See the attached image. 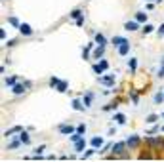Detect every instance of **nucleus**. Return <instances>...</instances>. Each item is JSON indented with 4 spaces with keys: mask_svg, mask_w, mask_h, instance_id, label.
<instances>
[{
    "mask_svg": "<svg viewBox=\"0 0 164 162\" xmlns=\"http://www.w3.org/2000/svg\"><path fill=\"white\" fill-rule=\"evenodd\" d=\"M97 82L107 86V88H115V74H107V77H99Z\"/></svg>",
    "mask_w": 164,
    "mask_h": 162,
    "instance_id": "nucleus-1",
    "label": "nucleus"
},
{
    "mask_svg": "<svg viewBox=\"0 0 164 162\" xmlns=\"http://www.w3.org/2000/svg\"><path fill=\"white\" fill-rule=\"evenodd\" d=\"M126 141H118V143H113V155H118V156H122L124 155V151H126Z\"/></svg>",
    "mask_w": 164,
    "mask_h": 162,
    "instance_id": "nucleus-2",
    "label": "nucleus"
},
{
    "mask_svg": "<svg viewBox=\"0 0 164 162\" xmlns=\"http://www.w3.org/2000/svg\"><path fill=\"white\" fill-rule=\"evenodd\" d=\"M59 132H61L63 135H73V134L76 132V128L71 126V124H61V126H59Z\"/></svg>",
    "mask_w": 164,
    "mask_h": 162,
    "instance_id": "nucleus-3",
    "label": "nucleus"
},
{
    "mask_svg": "<svg viewBox=\"0 0 164 162\" xmlns=\"http://www.w3.org/2000/svg\"><path fill=\"white\" fill-rule=\"evenodd\" d=\"M126 145H128L130 149H136V147L139 145V135H130V137L126 139Z\"/></svg>",
    "mask_w": 164,
    "mask_h": 162,
    "instance_id": "nucleus-4",
    "label": "nucleus"
},
{
    "mask_svg": "<svg viewBox=\"0 0 164 162\" xmlns=\"http://www.w3.org/2000/svg\"><path fill=\"white\" fill-rule=\"evenodd\" d=\"M139 29V21H126V23H124V31H130V32H132V31H137Z\"/></svg>",
    "mask_w": 164,
    "mask_h": 162,
    "instance_id": "nucleus-5",
    "label": "nucleus"
},
{
    "mask_svg": "<svg viewBox=\"0 0 164 162\" xmlns=\"http://www.w3.org/2000/svg\"><path fill=\"white\" fill-rule=\"evenodd\" d=\"M19 32H21V35H25V36H31L32 35V27L29 23H21L19 25Z\"/></svg>",
    "mask_w": 164,
    "mask_h": 162,
    "instance_id": "nucleus-6",
    "label": "nucleus"
},
{
    "mask_svg": "<svg viewBox=\"0 0 164 162\" xmlns=\"http://www.w3.org/2000/svg\"><path fill=\"white\" fill-rule=\"evenodd\" d=\"M12 92H14L15 95L25 93V92H27V84H15V86H12Z\"/></svg>",
    "mask_w": 164,
    "mask_h": 162,
    "instance_id": "nucleus-7",
    "label": "nucleus"
},
{
    "mask_svg": "<svg viewBox=\"0 0 164 162\" xmlns=\"http://www.w3.org/2000/svg\"><path fill=\"white\" fill-rule=\"evenodd\" d=\"M94 40H95V44H97V46H107V38L101 35V32H95Z\"/></svg>",
    "mask_w": 164,
    "mask_h": 162,
    "instance_id": "nucleus-8",
    "label": "nucleus"
},
{
    "mask_svg": "<svg viewBox=\"0 0 164 162\" xmlns=\"http://www.w3.org/2000/svg\"><path fill=\"white\" fill-rule=\"evenodd\" d=\"M113 120L118 124V126H124L126 124V116L122 114V113H115V116H113Z\"/></svg>",
    "mask_w": 164,
    "mask_h": 162,
    "instance_id": "nucleus-9",
    "label": "nucleus"
},
{
    "mask_svg": "<svg viewBox=\"0 0 164 162\" xmlns=\"http://www.w3.org/2000/svg\"><path fill=\"white\" fill-rule=\"evenodd\" d=\"M145 141H147L151 147H162V139H160V137H147Z\"/></svg>",
    "mask_w": 164,
    "mask_h": 162,
    "instance_id": "nucleus-10",
    "label": "nucleus"
},
{
    "mask_svg": "<svg viewBox=\"0 0 164 162\" xmlns=\"http://www.w3.org/2000/svg\"><path fill=\"white\" fill-rule=\"evenodd\" d=\"M95 46V40L94 42H90V44H86V48L82 50V59H88V56H90V52H92V48Z\"/></svg>",
    "mask_w": 164,
    "mask_h": 162,
    "instance_id": "nucleus-11",
    "label": "nucleus"
},
{
    "mask_svg": "<svg viewBox=\"0 0 164 162\" xmlns=\"http://www.w3.org/2000/svg\"><path fill=\"white\" fill-rule=\"evenodd\" d=\"M128 52H130V42H124L122 46H118V56H128Z\"/></svg>",
    "mask_w": 164,
    "mask_h": 162,
    "instance_id": "nucleus-12",
    "label": "nucleus"
},
{
    "mask_svg": "<svg viewBox=\"0 0 164 162\" xmlns=\"http://www.w3.org/2000/svg\"><path fill=\"white\" fill-rule=\"evenodd\" d=\"M71 105H73V109H74V111H84V109H86V105H84L80 99H73Z\"/></svg>",
    "mask_w": 164,
    "mask_h": 162,
    "instance_id": "nucleus-13",
    "label": "nucleus"
},
{
    "mask_svg": "<svg viewBox=\"0 0 164 162\" xmlns=\"http://www.w3.org/2000/svg\"><path fill=\"white\" fill-rule=\"evenodd\" d=\"M90 145H92V147H95L97 151H99V149L103 147V139H101V137H97V135H95V137H92V141H90Z\"/></svg>",
    "mask_w": 164,
    "mask_h": 162,
    "instance_id": "nucleus-14",
    "label": "nucleus"
},
{
    "mask_svg": "<svg viewBox=\"0 0 164 162\" xmlns=\"http://www.w3.org/2000/svg\"><path fill=\"white\" fill-rule=\"evenodd\" d=\"M124 42H128V40H126L124 36H113V40H111V44L118 48V46H122V44H124Z\"/></svg>",
    "mask_w": 164,
    "mask_h": 162,
    "instance_id": "nucleus-15",
    "label": "nucleus"
},
{
    "mask_svg": "<svg viewBox=\"0 0 164 162\" xmlns=\"http://www.w3.org/2000/svg\"><path fill=\"white\" fill-rule=\"evenodd\" d=\"M103 53H105V46H97V48L94 50V59H101Z\"/></svg>",
    "mask_w": 164,
    "mask_h": 162,
    "instance_id": "nucleus-16",
    "label": "nucleus"
},
{
    "mask_svg": "<svg viewBox=\"0 0 164 162\" xmlns=\"http://www.w3.org/2000/svg\"><path fill=\"white\" fill-rule=\"evenodd\" d=\"M19 139H21V143H23V145H29L31 143V135L25 132V130H23V132H19Z\"/></svg>",
    "mask_w": 164,
    "mask_h": 162,
    "instance_id": "nucleus-17",
    "label": "nucleus"
},
{
    "mask_svg": "<svg viewBox=\"0 0 164 162\" xmlns=\"http://www.w3.org/2000/svg\"><path fill=\"white\" fill-rule=\"evenodd\" d=\"M84 149H86V139L82 137L80 141H76V143H74V151H76V153H82Z\"/></svg>",
    "mask_w": 164,
    "mask_h": 162,
    "instance_id": "nucleus-18",
    "label": "nucleus"
},
{
    "mask_svg": "<svg viewBox=\"0 0 164 162\" xmlns=\"http://www.w3.org/2000/svg\"><path fill=\"white\" fill-rule=\"evenodd\" d=\"M92 99H94V93L92 92H86V95H84V99H82V103L86 105V109L92 105Z\"/></svg>",
    "mask_w": 164,
    "mask_h": 162,
    "instance_id": "nucleus-19",
    "label": "nucleus"
},
{
    "mask_svg": "<svg viewBox=\"0 0 164 162\" xmlns=\"http://www.w3.org/2000/svg\"><path fill=\"white\" fill-rule=\"evenodd\" d=\"M19 132H23V128H21V126H14V128H10V130H6V132H4V135L8 137V135H14V134H19Z\"/></svg>",
    "mask_w": 164,
    "mask_h": 162,
    "instance_id": "nucleus-20",
    "label": "nucleus"
},
{
    "mask_svg": "<svg viewBox=\"0 0 164 162\" xmlns=\"http://www.w3.org/2000/svg\"><path fill=\"white\" fill-rule=\"evenodd\" d=\"M67 88H69V82H67V80H61V82L57 84V88H56V90L61 92V93H65V92H67Z\"/></svg>",
    "mask_w": 164,
    "mask_h": 162,
    "instance_id": "nucleus-21",
    "label": "nucleus"
},
{
    "mask_svg": "<svg viewBox=\"0 0 164 162\" xmlns=\"http://www.w3.org/2000/svg\"><path fill=\"white\" fill-rule=\"evenodd\" d=\"M128 67H130V71H132V73H136V69H137V59L136 57H130L128 59Z\"/></svg>",
    "mask_w": 164,
    "mask_h": 162,
    "instance_id": "nucleus-22",
    "label": "nucleus"
},
{
    "mask_svg": "<svg viewBox=\"0 0 164 162\" xmlns=\"http://www.w3.org/2000/svg\"><path fill=\"white\" fill-rule=\"evenodd\" d=\"M136 21H139V23H145V21H147V14H145V12H137V14H136Z\"/></svg>",
    "mask_w": 164,
    "mask_h": 162,
    "instance_id": "nucleus-23",
    "label": "nucleus"
},
{
    "mask_svg": "<svg viewBox=\"0 0 164 162\" xmlns=\"http://www.w3.org/2000/svg\"><path fill=\"white\" fill-rule=\"evenodd\" d=\"M19 145H21V139H14V141L10 143L8 147H6V151H14V149H17Z\"/></svg>",
    "mask_w": 164,
    "mask_h": 162,
    "instance_id": "nucleus-24",
    "label": "nucleus"
},
{
    "mask_svg": "<svg viewBox=\"0 0 164 162\" xmlns=\"http://www.w3.org/2000/svg\"><path fill=\"white\" fill-rule=\"evenodd\" d=\"M92 71H94L95 74H103V71H105V69L101 67L99 63H94V65H92Z\"/></svg>",
    "mask_w": 164,
    "mask_h": 162,
    "instance_id": "nucleus-25",
    "label": "nucleus"
},
{
    "mask_svg": "<svg viewBox=\"0 0 164 162\" xmlns=\"http://www.w3.org/2000/svg\"><path fill=\"white\" fill-rule=\"evenodd\" d=\"M80 15H84V12H82V10H73V12L69 14V17H71V19H78Z\"/></svg>",
    "mask_w": 164,
    "mask_h": 162,
    "instance_id": "nucleus-26",
    "label": "nucleus"
},
{
    "mask_svg": "<svg viewBox=\"0 0 164 162\" xmlns=\"http://www.w3.org/2000/svg\"><path fill=\"white\" fill-rule=\"evenodd\" d=\"M4 84H6V86H15V84H17V77H8V78L4 80Z\"/></svg>",
    "mask_w": 164,
    "mask_h": 162,
    "instance_id": "nucleus-27",
    "label": "nucleus"
},
{
    "mask_svg": "<svg viewBox=\"0 0 164 162\" xmlns=\"http://www.w3.org/2000/svg\"><path fill=\"white\" fill-rule=\"evenodd\" d=\"M130 99H132L134 105H137V103H139V93H137V92H130Z\"/></svg>",
    "mask_w": 164,
    "mask_h": 162,
    "instance_id": "nucleus-28",
    "label": "nucleus"
},
{
    "mask_svg": "<svg viewBox=\"0 0 164 162\" xmlns=\"http://www.w3.org/2000/svg\"><path fill=\"white\" fill-rule=\"evenodd\" d=\"M157 120H158V114H149V116L145 118V122H147V124H155Z\"/></svg>",
    "mask_w": 164,
    "mask_h": 162,
    "instance_id": "nucleus-29",
    "label": "nucleus"
},
{
    "mask_svg": "<svg viewBox=\"0 0 164 162\" xmlns=\"http://www.w3.org/2000/svg\"><path fill=\"white\" fill-rule=\"evenodd\" d=\"M59 82H61V80H59L57 77H52V78H50V88H53V90H56Z\"/></svg>",
    "mask_w": 164,
    "mask_h": 162,
    "instance_id": "nucleus-30",
    "label": "nucleus"
},
{
    "mask_svg": "<svg viewBox=\"0 0 164 162\" xmlns=\"http://www.w3.org/2000/svg\"><path fill=\"white\" fill-rule=\"evenodd\" d=\"M95 153H97V149H95V147H92V149H88V151H86V153L82 155V158H90V156H92V155H95Z\"/></svg>",
    "mask_w": 164,
    "mask_h": 162,
    "instance_id": "nucleus-31",
    "label": "nucleus"
},
{
    "mask_svg": "<svg viewBox=\"0 0 164 162\" xmlns=\"http://www.w3.org/2000/svg\"><path fill=\"white\" fill-rule=\"evenodd\" d=\"M141 31H143V35H149V32H153V31H155V27H153V25H149V23H145Z\"/></svg>",
    "mask_w": 164,
    "mask_h": 162,
    "instance_id": "nucleus-32",
    "label": "nucleus"
},
{
    "mask_svg": "<svg viewBox=\"0 0 164 162\" xmlns=\"http://www.w3.org/2000/svg\"><path fill=\"white\" fill-rule=\"evenodd\" d=\"M116 107H118V103L115 101V103H109V105H105V107H103V111H116Z\"/></svg>",
    "mask_w": 164,
    "mask_h": 162,
    "instance_id": "nucleus-33",
    "label": "nucleus"
},
{
    "mask_svg": "<svg viewBox=\"0 0 164 162\" xmlns=\"http://www.w3.org/2000/svg\"><path fill=\"white\" fill-rule=\"evenodd\" d=\"M8 23H10V25H14V27H17V29H19V25H21L17 17H8Z\"/></svg>",
    "mask_w": 164,
    "mask_h": 162,
    "instance_id": "nucleus-34",
    "label": "nucleus"
},
{
    "mask_svg": "<svg viewBox=\"0 0 164 162\" xmlns=\"http://www.w3.org/2000/svg\"><path fill=\"white\" fill-rule=\"evenodd\" d=\"M82 137H84L82 134H78V132H74V134L71 135V141H73V143H76V141H80V139H82Z\"/></svg>",
    "mask_w": 164,
    "mask_h": 162,
    "instance_id": "nucleus-35",
    "label": "nucleus"
},
{
    "mask_svg": "<svg viewBox=\"0 0 164 162\" xmlns=\"http://www.w3.org/2000/svg\"><path fill=\"white\" fill-rule=\"evenodd\" d=\"M109 149H113V143H107V145H103V147H101V151H97V153H99V155H105Z\"/></svg>",
    "mask_w": 164,
    "mask_h": 162,
    "instance_id": "nucleus-36",
    "label": "nucleus"
},
{
    "mask_svg": "<svg viewBox=\"0 0 164 162\" xmlns=\"http://www.w3.org/2000/svg\"><path fill=\"white\" fill-rule=\"evenodd\" d=\"M76 132H78V134H86V124H78V126H76Z\"/></svg>",
    "mask_w": 164,
    "mask_h": 162,
    "instance_id": "nucleus-37",
    "label": "nucleus"
},
{
    "mask_svg": "<svg viewBox=\"0 0 164 162\" xmlns=\"http://www.w3.org/2000/svg\"><path fill=\"white\" fill-rule=\"evenodd\" d=\"M164 101V93H155V103H162Z\"/></svg>",
    "mask_w": 164,
    "mask_h": 162,
    "instance_id": "nucleus-38",
    "label": "nucleus"
},
{
    "mask_svg": "<svg viewBox=\"0 0 164 162\" xmlns=\"http://www.w3.org/2000/svg\"><path fill=\"white\" fill-rule=\"evenodd\" d=\"M42 151H46V145H38L35 149V155H42Z\"/></svg>",
    "mask_w": 164,
    "mask_h": 162,
    "instance_id": "nucleus-39",
    "label": "nucleus"
},
{
    "mask_svg": "<svg viewBox=\"0 0 164 162\" xmlns=\"http://www.w3.org/2000/svg\"><path fill=\"white\" fill-rule=\"evenodd\" d=\"M99 65H101V67H103L105 71L109 69V61H107V59H99Z\"/></svg>",
    "mask_w": 164,
    "mask_h": 162,
    "instance_id": "nucleus-40",
    "label": "nucleus"
},
{
    "mask_svg": "<svg viewBox=\"0 0 164 162\" xmlns=\"http://www.w3.org/2000/svg\"><path fill=\"white\" fill-rule=\"evenodd\" d=\"M84 25V15H80L78 19H76V27H82Z\"/></svg>",
    "mask_w": 164,
    "mask_h": 162,
    "instance_id": "nucleus-41",
    "label": "nucleus"
},
{
    "mask_svg": "<svg viewBox=\"0 0 164 162\" xmlns=\"http://www.w3.org/2000/svg\"><path fill=\"white\" fill-rule=\"evenodd\" d=\"M158 130H160V128H158V126H155V128H151V130H149V132H147L145 135H151V134H155V132H158Z\"/></svg>",
    "mask_w": 164,
    "mask_h": 162,
    "instance_id": "nucleus-42",
    "label": "nucleus"
},
{
    "mask_svg": "<svg viewBox=\"0 0 164 162\" xmlns=\"http://www.w3.org/2000/svg\"><path fill=\"white\" fill-rule=\"evenodd\" d=\"M6 46H8V48H12V46H15V40H8V42H6Z\"/></svg>",
    "mask_w": 164,
    "mask_h": 162,
    "instance_id": "nucleus-43",
    "label": "nucleus"
},
{
    "mask_svg": "<svg viewBox=\"0 0 164 162\" xmlns=\"http://www.w3.org/2000/svg\"><path fill=\"white\" fill-rule=\"evenodd\" d=\"M158 77H160V78L164 77V65H160V71H158Z\"/></svg>",
    "mask_w": 164,
    "mask_h": 162,
    "instance_id": "nucleus-44",
    "label": "nucleus"
},
{
    "mask_svg": "<svg viewBox=\"0 0 164 162\" xmlns=\"http://www.w3.org/2000/svg\"><path fill=\"white\" fill-rule=\"evenodd\" d=\"M158 35H164V25H160V29H158Z\"/></svg>",
    "mask_w": 164,
    "mask_h": 162,
    "instance_id": "nucleus-45",
    "label": "nucleus"
},
{
    "mask_svg": "<svg viewBox=\"0 0 164 162\" xmlns=\"http://www.w3.org/2000/svg\"><path fill=\"white\" fill-rule=\"evenodd\" d=\"M162 149H164V139H162Z\"/></svg>",
    "mask_w": 164,
    "mask_h": 162,
    "instance_id": "nucleus-46",
    "label": "nucleus"
},
{
    "mask_svg": "<svg viewBox=\"0 0 164 162\" xmlns=\"http://www.w3.org/2000/svg\"><path fill=\"white\" fill-rule=\"evenodd\" d=\"M147 2H153V0H147Z\"/></svg>",
    "mask_w": 164,
    "mask_h": 162,
    "instance_id": "nucleus-47",
    "label": "nucleus"
},
{
    "mask_svg": "<svg viewBox=\"0 0 164 162\" xmlns=\"http://www.w3.org/2000/svg\"><path fill=\"white\" fill-rule=\"evenodd\" d=\"M162 132H164V126H162Z\"/></svg>",
    "mask_w": 164,
    "mask_h": 162,
    "instance_id": "nucleus-48",
    "label": "nucleus"
},
{
    "mask_svg": "<svg viewBox=\"0 0 164 162\" xmlns=\"http://www.w3.org/2000/svg\"><path fill=\"white\" fill-rule=\"evenodd\" d=\"M162 65H164V59H162Z\"/></svg>",
    "mask_w": 164,
    "mask_h": 162,
    "instance_id": "nucleus-49",
    "label": "nucleus"
}]
</instances>
